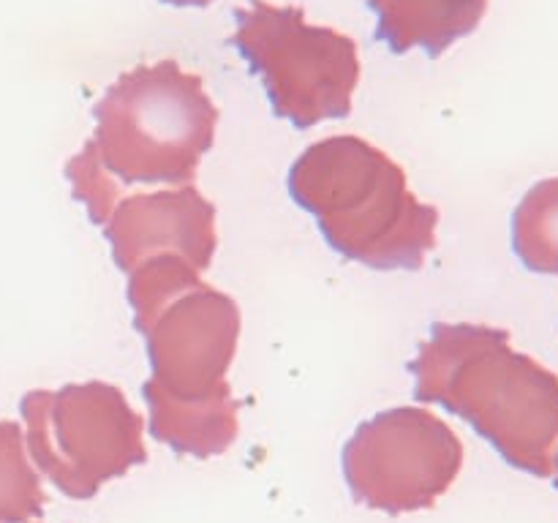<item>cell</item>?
Here are the masks:
<instances>
[{"instance_id":"4","label":"cell","mask_w":558,"mask_h":523,"mask_svg":"<svg viewBox=\"0 0 558 523\" xmlns=\"http://www.w3.org/2000/svg\"><path fill=\"white\" fill-rule=\"evenodd\" d=\"M289 194L336 254L371 270H420L436 248L439 207L420 202L401 163L357 134L305 147L289 169Z\"/></svg>"},{"instance_id":"3","label":"cell","mask_w":558,"mask_h":523,"mask_svg":"<svg viewBox=\"0 0 558 523\" xmlns=\"http://www.w3.org/2000/svg\"><path fill=\"white\" fill-rule=\"evenodd\" d=\"M409 374L420 403L466 419L510 466L554 477L558 374L512 349L510 332L474 321H434Z\"/></svg>"},{"instance_id":"13","label":"cell","mask_w":558,"mask_h":523,"mask_svg":"<svg viewBox=\"0 0 558 523\" xmlns=\"http://www.w3.org/2000/svg\"><path fill=\"white\" fill-rule=\"evenodd\" d=\"M554 477H556V488H558V458H556V472H554Z\"/></svg>"},{"instance_id":"1","label":"cell","mask_w":558,"mask_h":523,"mask_svg":"<svg viewBox=\"0 0 558 523\" xmlns=\"http://www.w3.org/2000/svg\"><path fill=\"white\" fill-rule=\"evenodd\" d=\"M125 297L150 363L142 385L150 436L178 455H223L240 434V403L227 381L243 327L240 305L174 254L134 267Z\"/></svg>"},{"instance_id":"11","label":"cell","mask_w":558,"mask_h":523,"mask_svg":"<svg viewBox=\"0 0 558 523\" xmlns=\"http://www.w3.org/2000/svg\"><path fill=\"white\" fill-rule=\"evenodd\" d=\"M47 494L25 452L22 428L0 419V523H31L41 518Z\"/></svg>"},{"instance_id":"7","label":"cell","mask_w":558,"mask_h":523,"mask_svg":"<svg viewBox=\"0 0 558 523\" xmlns=\"http://www.w3.org/2000/svg\"><path fill=\"white\" fill-rule=\"evenodd\" d=\"M357 504L403 515L430 510L463 469V441L423 406H396L357 425L341 452Z\"/></svg>"},{"instance_id":"12","label":"cell","mask_w":558,"mask_h":523,"mask_svg":"<svg viewBox=\"0 0 558 523\" xmlns=\"http://www.w3.org/2000/svg\"><path fill=\"white\" fill-rule=\"evenodd\" d=\"M161 3L178 5V9H205V5H210L213 0H161Z\"/></svg>"},{"instance_id":"2","label":"cell","mask_w":558,"mask_h":523,"mask_svg":"<svg viewBox=\"0 0 558 523\" xmlns=\"http://www.w3.org/2000/svg\"><path fill=\"white\" fill-rule=\"evenodd\" d=\"M96 131L65 163L71 194L101 227L123 188L189 185L216 142L218 107L178 60L120 74L93 107Z\"/></svg>"},{"instance_id":"6","label":"cell","mask_w":558,"mask_h":523,"mask_svg":"<svg viewBox=\"0 0 558 523\" xmlns=\"http://www.w3.org/2000/svg\"><path fill=\"white\" fill-rule=\"evenodd\" d=\"M27 450L69 499L87 501L107 485L147 463L145 419L109 381L33 390L22 398Z\"/></svg>"},{"instance_id":"8","label":"cell","mask_w":558,"mask_h":523,"mask_svg":"<svg viewBox=\"0 0 558 523\" xmlns=\"http://www.w3.org/2000/svg\"><path fill=\"white\" fill-rule=\"evenodd\" d=\"M118 270L131 272L158 254L183 256L199 272L216 256V207L194 183L120 196L101 223Z\"/></svg>"},{"instance_id":"10","label":"cell","mask_w":558,"mask_h":523,"mask_svg":"<svg viewBox=\"0 0 558 523\" xmlns=\"http://www.w3.org/2000/svg\"><path fill=\"white\" fill-rule=\"evenodd\" d=\"M512 248L532 272L558 276V178L539 180L518 202Z\"/></svg>"},{"instance_id":"9","label":"cell","mask_w":558,"mask_h":523,"mask_svg":"<svg viewBox=\"0 0 558 523\" xmlns=\"http://www.w3.org/2000/svg\"><path fill=\"white\" fill-rule=\"evenodd\" d=\"M376 14V41L396 54L423 49L441 58L461 38L472 36L488 14V0H368Z\"/></svg>"},{"instance_id":"5","label":"cell","mask_w":558,"mask_h":523,"mask_svg":"<svg viewBox=\"0 0 558 523\" xmlns=\"http://www.w3.org/2000/svg\"><path fill=\"white\" fill-rule=\"evenodd\" d=\"M232 44L262 76L272 112L308 131L352 114L360 85L357 41L336 27L311 25L300 5L248 0L234 11Z\"/></svg>"}]
</instances>
